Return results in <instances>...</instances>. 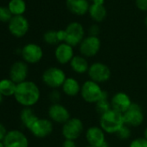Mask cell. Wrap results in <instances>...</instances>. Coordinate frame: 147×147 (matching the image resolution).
Returning a JSON list of instances; mask_svg holds the SVG:
<instances>
[{"label": "cell", "instance_id": "6da1fadb", "mask_svg": "<svg viewBox=\"0 0 147 147\" xmlns=\"http://www.w3.org/2000/svg\"><path fill=\"white\" fill-rule=\"evenodd\" d=\"M14 98L24 107H32L40 100L41 91L36 82L27 80L17 84Z\"/></svg>", "mask_w": 147, "mask_h": 147}, {"label": "cell", "instance_id": "7a4b0ae2", "mask_svg": "<svg viewBox=\"0 0 147 147\" xmlns=\"http://www.w3.org/2000/svg\"><path fill=\"white\" fill-rule=\"evenodd\" d=\"M80 95L85 102L94 105L100 100L109 99L108 93L102 89L100 84L89 79L82 84Z\"/></svg>", "mask_w": 147, "mask_h": 147}, {"label": "cell", "instance_id": "3957f363", "mask_svg": "<svg viewBox=\"0 0 147 147\" xmlns=\"http://www.w3.org/2000/svg\"><path fill=\"white\" fill-rule=\"evenodd\" d=\"M99 125L106 132V134H116L119 130L125 125L123 113L113 109L101 114L100 116Z\"/></svg>", "mask_w": 147, "mask_h": 147}, {"label": "cell", "instance_id": "277c9868", "mask_svg": "<svg viewBox=\"0 0 147 147\" xmlns=\"http://www.w3.org/2000/svg\"><path fill=\"white\" fill-rule=\"evenodd\" d=\"M67 77L66 73L62 68L59 67H49L43 71L42 81L48 88L58 89L61 88Z\"/></svg>", "mask_w": 147, "mask_h": 147}, {"label": "cell", "instance_id": "5b68a950", "mask_svg": "<svg viewBox=\"0 0 147 147\" xmlns=\"http://www.w3.org/2000/svg\"><path fill=\"white\" fill-rule=\"evenodd\" d=\"M84 132V123L77 117H71L61 126V135L65 139L76 141Z\"/></svg>", "mask_w": 147, "mask_h": 147}, {"label": "cell", "instance_id": "8992f818", "mask_svg": "<svg viewBox=\"0 0 147 147\" xmlns=\"http://www.w3.org/2000/svg\"><path fill=\"white\" fill-rule=\"evenodd\" d=\"M89 80L99 84L108 82L112 76L110 67L102 61H94L90 64L88 72Z\"/></svg>", "mask_w": 147, "mask_h": 147}, {"label": "cell", "instance_id": "52a82bcc", "mask_svg": "<svg viewBox=\"0 0 147 147\" xmlns=\"http://www.w3.org/2000/svg\"><path fill=\"white\" fill-rule=\"evenodd\" d=\"M64 30L66 32L65 42L74 48L79 46L82 40L86 37L85 29L83 25L79 22L69 23Z\"/></svg>", "mask_w": 147, "mask_h": 147}, {"label": "cell", "instance_id": "ba28073f", "mask_svg": "<svg viewBox=\"0 0 147 147\" xmlns=\"http://www.w3.org/2000/svg\"><path fill=\"white\" fill-rule=\"evenodd\" d=\"M123 118L125 125L131 128H136L144 123V113L139 104L133 102L130 108L123 113Z\"/></svg>", "mask_w": 147, "mask_h": 147}, {"label": "cell", "instance_id": "9c48e42d", "mask_svg": "<svg viewBox=\"0 0 147 147\" xmlns=\"http://www.w3.org/2000/svg\"><path fill=\"white\" fill-rule=\"evenodd\" d=\"M101 48V42L99 36H87L79 45L80 55L88 58L97 55Z\"/></svg>", "mask_w": 147, "mask_h": 147}, {"label": "cell", "instance_id": "30bf717a", "mask_svg": "<svg viewBox=\"0 0 147 147\" xmlns=\"http://www.w3.org/2000/svg\"><path fill=\"white\" fill-rule=\"evenodd\" d=\"M21 56L23 61L28 64H36L40 62L43 57V50L42 47L35 42H29L21 49Z\"/></svg>", "mask_w": 147, "mask_h": 147}, {"label": "cell", "instance_id": "8fae6325", "mask_svg": "<svg viewBox=\"0 0 147 147\" xmlns=\"http://www.w3.org/2000/svg\"><path fill=\"white\" fill-rule=\"evenodd\" d=\"M8 30L13 36L24 37L30 30V22L24 16H13L8 23Z\"/></svg>", "mask_w": 147, "mask_h": 147}, {"label": "cell", "instance_id": "7c38bea8", "mask_svg": "<svg viewBox=\"0 0 147 147\" xmlns=\"http://www.w3.org/2000/svg\"><path fill=\"white\" fill-rule=\"evenodd\" d=\"M48 116L53 123L61 125H63L71 118L69 110L61 103L51 104L48 109Z\"/></svg>", "mask_w": 147, "mask_h": 147}, {"label": "cell", "instance_id": "4fadbf2b", "mask_svg": "<svg viewBox=\"0 0 147 147\" xmlns=\"http://www.w3.org/2000/svg\"><path fill=\"white\" fill-rule=\"evenodd\" d=\"M29 131L36 138H44L53 132L54 124L49 119L38 118Z\"/></svg>", "mask_w": 147, "mask_h": 147}, {"label": "cell", "instance_id": "5bb4252c", "mask_svg": "<svg viewBox=\"0 0 147 147\" xmlns=\"http://www.w3.org/2000/svg\"><path fill=\"white\" fill-rule=\"evenodd\" d=\"M29 76V65L24 61H17L11 66L9 78L16 84L27 81Z\"/></svg>", "mask_w": 147, "mask_h": 147}, {"label": "cell", "instance_id": "9a60e30c", "mask_svg": "<svg viewBox=\"0 0 147 147\" xmlns=\"http://www.w3.org/2000/svg\"><path fill=\"white\" fill-rule=\"evenodd\" d=\"M5 147H29V139L21 131L14 129L8 131L4 141Z\"/></svg>", "mask_w": 147, "mask_h": 147}, {"label": "cell", "instance_id": "2e32d148", "mask_svg": "<svg viewBox=\"0 0 147 147\" xmlns=\"http://www.w3.org/2000/svg\"><path fill=\"white\" fill-rule=\"evenodd\" d=\"M85 138L88 145L100 147L106 141V132L100 125H92L85 131Z\"/></svg>", "mask_w": 147, "mask_h": 147}, {"label": "cell", "instance_id": "e0dca14e", "mask_svg": "<svg viewBox=\"0 0 147 147\" xmlns=\"http://www.w3.org/2000/svg\"><path fill=\"white\" fill-rule=\"evenodd\" d=\"M54 55L56 61L61 65L69 64L74 56L76 55L75 51H74V47L66 42H61L56 45Z\"/></svg>", "mask_w": 147, "mask_h": 147}, {"label": "cell", "instance_id": "ac0fdd59", "mask_svg": "<svg viewBox=\"0 0 147 147\" xmlns=\"http://www.w3.org/2000/svg\"><path fill=\"white\" fill-rule=\"evenodd\" d=\"M110 102L112 109L120 113H125L133 103L131 97L125 92H117L114 94L110 99Z\"/></svg>", "mask_w": 147, "mask_h": 147}, {"label": "cell", "instance_id": "d6986e66", "mask_svg": "<svg viewBox=\"0 0 147 147\" xmlns=\"http://www.w3.org/2000/svg\"><path fill=\"white\" fill-rule=\"evenodd\" d=\"M90 5L89 0H66L67 11L76 16H84L88 14Z\"/></svg>", "mask_w": 147, "mask_h": 147}, {"label": "cell", "instance_id": "ffe728a7", "mask_svg": "<svg viewBox=\"0 0 147 147\" xmlns=\"http://www.w3.org/2000/svg\"><path fill=\"white\" fill-rule=\"evenodd\" d=\"M82 84L75 77H67L61 89V92L68 97H76L81 93Z\"/></svg>", "mask_w": 147, "mask_h": 147}, {"label": "cell", "instance_id": "44dd1931", "mask_svg": "<svg viewBox=\"0 0 147 147\" xmlns=\"http://www.w3.org/2000/svg\"><path fill=\"white\" fill-rule=\"evenodd\" d=\"M71 69L77 75H84L88 74L90 64L86 57L82 55H76L69 63Z\"/></svg>", "mask_w": 147, "mask_h": 147}, {"label": "cell", "instance_id": "7402d4cb", "mask_svg": "<svg viewBox=\"0 0 147 147\" xmlns=\"http://www.w3.org/2000/svg\"><path fill=\"white\" fill-rule=\"evenodd\" d=\"M88 14L93 21L99 24V23L103 22L106 19L107 16V11L105 5L91 4L89 11H88Z\"/></svg>", "mask_w": 147, "mask_h": 147}, {"label": "cell", "instance_id": "603a6c76", "mask_svg": "<svg viewBox=\"0 0 147 147\" xmlns=\"http://www.w3.org/2000/svg\"><path fill=\"white\" fill-rule=\"evenodd\" d=\"M39 117L36 116L31 107H24L20 113V119L25 128L30 130Z\"/></svg>", "mask_w": 147, "mask_h": 147}, {"label": "cell", "instance_id": "cb8c5ba5", "mask_svg": "<svg viewBox=\"0 0 147 147\" xmlns=\"http://www.w3.org/2000/svg\"><path fill=\"white\" fill-rule=\"evenodd\" d=\"M17 84L10 78H5L0 80V93L4 97L14 96Z\"/></svg>", "mask_w": 147, "mask_h": 147}, {"label": "cell", "instance_id": "d4e9b609", "mask_svg": "<svg viewBox=\"0 0 147 147\" xmlns=\"http://www.w3.org/2000/svg\"><path fill=\"white\" fill-rule=\"evenodd\" d=\"M7 6L13 16H24L27 10L25 0H10Z\"/></svg>", "mask_w": 147, "mask_h": 147}, {"label": "cell", "instance_id": "484cf974", "mask_svg": "<svg viewBox=\"0 0 147 147\" xmlns=\"http://www.w3.org/2000/svg\"><path fill=\"white\" fill-rule=\"evenodd\" d=\"M43 41L45 42V43L49 44V45H58L59 40L57 37V30H47L44 34H43Z\"/></svg>", "mask_w": 147, "mask_h": 147}, {"label": "cell", "instance_id": "4316f807", "mask_svg": "<svg viewBox=\"0 0 147 147\" xmlns=\"http://www.w3.org/2000/svg\"><path fill=\"white\" fill-rule=\"evenodd\" d=\"M94 106H95V111L97 112V113L100 114V116L112 109V105L109 99L100 100Z\"/></svg>", "mask_w": 147, "mask_h": 147}, {"label": "cell", "instance_id": "83f0119b", "mask_svg": "<svg viewBox=\"0 0 147 147\" xmlns=\"http://www.w3.org/2000/svg\"><path fill=\"white\" fill-rule=\"evenodd\" d=\"M115 135L117 136V138L119 140H127V139L131 138V127L124 125L119 130V131Z\"/></svg>", "mask_w": 147, "mask_h": 147}, {"label": "cell", "instance_id": "f1b7e54d", "mask_svg": "<svg viewBox=\"0 0 147 147\" xmlns=\"http://www.w3.org/2000/svg\"><path fill=\"white\" fill-rule=\"evenodd\" d=\"M13 15L9 10L8 6H0V22L1 23H9Z\"/></svg>", "mask_w": 147, "mask_h": 147}, {"label": "cell", "instance_id": "f546056e", "mask_svg": "<svg viewBox=\"0 0 147 147\" xmlns=\"http://www.w3.org/2000/svg\"><path fill=\"white\" fill-rule=\"evenodd\" d=\"M128 147H147V139L144 137H138L133 138Z\"/></svg>", "mask_w": 147, "mask_h": 147}, {"label": "cell", "instance_id": "4dcf8cb0", "mask_svg": "<svg viewBox=\"0 0 147 147\" xmlns=\"http://www.w3.org/2000/svg\"><path fill=\"white\" fill-rule=\"evenodd\" d=\"M61 98V93L58 89H52L49 94V99L52 102V104L60 103Z\"/></svg>", "mask_w": 147, "mask_h": 147}, {"label": "cell", "instance_id": "1f68e13d", "mask_svg": "<svg viewBox=\"0 0 147 147\" xmlns=\"http://www.w3.org/2000/svg\"><path fill=\"white\" fill-rule=\"evenodd\" d=\"M100 32V28L98 25V24H94L89 26L88 28V36H98Z\"/></svg>", "mask_w": 147, "mask_h": 147}, {"label": "cell", "instance_id": "d6a6232c", "mask_svg": "<svg viewBox=\"0 0 147 147\" xmlns=\"http://www.w3.org/2000/svg\"><path fill=\"white\" fill-rule=\"evenodd\" d=\"M137 8L141 11H147V0H135Z\"/></svg>", "mask_w": 147, "mask_h": 147}, {"label": "cell", "instance_id": "836d02e7", "mask_svg": "<svg viewBox=\"0 0 147 147\" xmlns=\"http://www.w3.org/2000/svg\"><path fill=\"white\" fill-rule=\"evenodd\" d=\"M7 132H8V131H7L6 127L5 126V125L0 122V142L4 141Z\"/></svg>", "mask_w": 147, "mask_h": 147}, {"label": "cell", "instance_id": "e575fe53", "mask_svg": "<svg viewBox=\"0 0 147 147\" xmlns=\"http://www.w3.org/2000/svg\"><path fill=\"white\" fill-rule=\"evenodd\" d=\"M61 147H77V144L76 141H74V140L64 139V141L61 144Z\"/></svg>", "mask_w": 147, "mask_h": 147}, {"label": "cell", "instance_id": "d590c367", "mask_svg": "<svg viewBox=\"0 0 147 147\" xmlns=\"http://www.w3.org/2000/svg\"><path fill=\"white\" fill-rule=\"evenodd\" d=\"M57 37L59 40V42H65L66 40V32L65 30H57Z\"/></svg>", "mask_w": 147, "mask_h": 147}, {"label": "cell", "instance_id": "8d00e7d4", "mask_svg": "<svg viewBox=\"0 0 147 147\" xmlns=\"http://www.w3.org/2000/svg\"><path fill=\"white\" fill-rule=\"evenodd\" d=\"M91 4L100 5H104V4H105V0H93Z\"/></svg>", "mask_w": 147, "mask_h": 147}, {"label": "cell", "instance_id": "74e56055", "mask_svg": "<svg viewBox=\"0 0 147 147\" xmlns=\"http://www.w3.org/2000/svg\"><path fill=\"white\" fill-rule=\"evenodd\" d=\"M143 137L145 138V139H147V126L144 128V134H143Z\"/></svg>", "mask_w": 147, "mask_h": 147}, {"label": "cell", "instance_id": "f35d334b", "mask_svg": "<svg viewBox=\"0 0 147 147\" xmlns=\"http://www.w3.org/2000/svg\"><path fill=\"white\" fill-rule=\"evenodd\" d=\"M4 96H3V94L0 93V105H1L2 103H3V101H4Z\"/></svg>", "mask_w": 147, "mask_h": 147}, {"label": "cell", "instance_id": "ab89813d", "mask_svg": "<svg viewBox=\"0 0 147 147\" xmlns=\"http://www.w3.org/2000/svg\"><path fill=\"white\" fill-rule=\"evenodd\" d=\"M144 25H145V27L147 29V14H146V16L144 18Z\"/></svg>", "mask_w": 147, "mask_h": 147}, {"label": "cell", "instance_id": "60d3db41", "mask_svg": "<svg viewBox=\"0 0 147 147\" xmlns=\"http://www.w3.org/2000/svg\"><path fill=\"white\" fill-rule=\"evenodd\" d=\"M0 147H5V144L3 142H0Z\"/></svg>", "mask_w": 147, "mask_h": 147}, {"label": "cell", "instance_id": "b9f144b4", "mask_svg": "<svg viewBox=\"0 0 147 147\" xmlns=\"http://www.w3.org/2000/svg\"><path fill=\"white\" fill-rule=\"evenodd\" d=\"M84 147H94V146H91V145H88H88H86V146H84Z\"/></svg>", "mask_w": 147, "mask_h": 147}, {"label": "cell", "instance_id": "7bdbcfd3", "mask_svg": "<svg viewBox=\"0 0 147 147\" xmlns=\"http://www.w3.org/2000/svg\"><path fill=\"white\" fill-rule=\"evenodd\" d=\"M145 65H146V68H147V61H146V64Z\"/></svg>", "mask_w": 147, "mask_h": 147}, {"label": "cell", "instance_id": "ee69618b", "mask_svg": "<svg viewBox=\"0 0 147 147\" xmlns=\"http://www.w3.org/2000/svg\"><path fill=\"white\" fill-rule=\"evenodd\" d=\"M89 1H90V2H91V3H92V1H93V0H89Z\"/></svg>", "mask_w": 147, "mask_h": 147}]
</instances>
